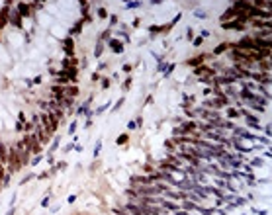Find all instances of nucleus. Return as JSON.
I'll return each mask as SVG.
<instances>
[{"instance_id": "obj_14", "label": "nucleus", "mask_w": 272, "mask_h": 215, "mask_svg": "<svg viewBox=\"0 0 272 215\" xmlns=\"http://www.w3.org/2000/svg\"><path fill=\"white\" fill-rule=\"evenodd\" d=\"M96 12H98V18H108V10H104V8H98Z\"/></svg>"}, {"instance_id": "obj_4", "label": "nucleus", "mask_w": 272, "mask_h": 215, "mask_svg": "<svg viewBox=\"0 0 272 215\" xmlns=\"http://www.w3.org/2000/svg\"><path fill=\"white\" fill-rule=\"evenodd\" d=\"M206 59H207V55H198V57L190 59V61H188V64H190V67H198V64H202V63L206 61Z\"/></svg>"}, {"instance_id": "obj_6", "label": "nucleus", "mask_w": 272, "mask_h": 215, "mask_svg": "<svg viewBox=\"0 0 272 215\" xmlns=\"http://www.w3.org/2000/svg\"><path fill=\"white\" fill-rule=\"evenodd\" d=\"M82 24H84V22H82V20H78L77 24H74L73 28H71V31H69V33H71V35H77V33H81V31H82Z\"/></svg>"}, {"instance_id": "obj_13", "label": "nucleus", "mask_w": 272, "mask_h": 215, "mask_svg": "<svg viewBox=\"0 0 272 215\" xmlns=\"http://www.w3.org/2000/svg\"><path fill=\"white\" fill-rule=\"evenodd\" d=\"M139 6H141V2H127V4H125V8H127V10H133V8H139Z\"/></svg>"}, {"instance_id": "obj_7", "label": "nucleus", "mask_w": 272, "mask_h": 215, "mask_svg": "<svg viewBox=\"0 0 272 215\" xmlns=\"http://www.w3.org/2000/svg\"><path fill=\"white\" fill-rule=\"evenodd\" d=\"M77 72H78V68H77V67H71V68L67 71V76L71 78L73 82H77Z\"/></svg>"}, {"instance_id": "obj_11", "label": "nucleus", "mask_w": 272, "mask_h": 215, "mask_svg": "<svg viewBox=\"0 0 272 215\" xmlns=\"http://www.w3.org/2000/svg\"><path fill=\"white\" fill-rule=\"evenodd\" d=\"M63 45H65V51H73V45H74L73 37H67V39L63 41Z\"/></svg>"}, {"instance_id": "obj_15", "label": "nucleus", "mask_w": 272, "mask_h": 215, "mask_svg": "<svg viewBox=\"0 0 272 215\" xmlns=\"http://www.w3.org/2000/svg\"><path fill=\"white\" fill-rule=\"evenodd\" d=\"M108 108H110V104H104V106H100V108H98V110H96V111H94V115H98V114H102V111H106V110H108Z\"/></svg>"}, {"instance_id": "obj_29", "label": "nucleus", "mask_w": 272, "mask_h": 215, "mask_svg": "<svg viewBox=\"0 0 272 215\" xmlns=\"http://www.w3.org/2000/svg\"><path fill=\"white\" fill-rule=\"evenodd\" d=\"M96 80H100V74H98V72L92 74V82H96Z\"/></svg>"}, {"instance_id": "obj_21", "label": "nucleus", "mask_w": 272, "mask_h": 215, "mask_svg": "<svg viewBox=\"0 0 272 215\" xmlns=\"http://www.w3.org/2000/svg\"><path fill=\"white\" fill-rule=\"evenodd\" d=\"M202 41H204V37H202V35H200V37H196V39H194V45H196V47L202 45Z\"/></svg>"}, {"instance_id": "obj_20", "label": "nucleus", "mask_w": 272, "mask_h": 215, "mask_svg": "<svg viewBox=\"0 0 272 215\" xmlns=\"http://www.w3.org/2000/svg\"><path fill=\"white\" fill-rule=\"evenodd\" d=\"M121 104H124V98H120L118 102H116V106L112 108V110H114V111H116V110H120V108H121Z\"/></svg>"}, {"instance_id": "obj_31", "label": "nucleus", "mask_w": 272, "mask_h": 215, "mask_svg": "<svg viewBox=\"0 0 272 215\" xmlns=\"http://www.w3.org/2000/svg\"><path fill=\"white\" fill-rule=\"evenodd\" d=\"M74 200H77V196H69L67 201H69V203H74Z\"/></svg>"}, {"instance_id": "obj_8", "label": "nucleus", "mask_w": 272, "mask_h": 215, "mask_svg": "<svg viewBox=\"0 0 272 215\" xmlns=\"http://www.w3.org/2000/svg\"><path fill=\"white\" fill-rule=\"evenodd\" d=\"M77 94H78V88H77V86L65 88V96H69V98H73V96H77Z\"/></svg>"}, {"instance_id": "obj_17", "label": "nucleus", "mask_w": 272, "mask_h": 215, "mask_svg": "<svg viewBox=\"0 0 272 215\" xmlns=\"http://www.w3.org/2000/svg\"><path fill=\"white\" fill-rule=\"evenodd\" d=\"M260 68H262V71H270V63L268 61H260Z\"/></svg>"}, {"instance_id": "obj_16", "label": "nucleus", "mask_w": 272, "mask_h": 215, "mask_svg": "<svg viewBox=\"0 0 272 215\" xmlns=\"http://www.w3.org/2000/svg\"><path fill=\"white\" fill-rule=\"evenodd\" d=\"M100 149H102V141L96 143V147H94V157H98V154H100Z\"/></svg>"}, {"instance_id": "obj_26", "label": "nucleus", "mask_w": 272, "mask_h": 215, "mask_svg": "<svg viewBox=\"0 0 272 215\" xmlns=\"http://www.w3.org/2000/svg\"><path fill=\"white\" fill-rule=\"evenodd\" d=\"M108 86H110V80L104 78V80H102V88H108Z\"/></svg>"}, {"instance_id": "obj_28", "label": "nucleus", "mask_w": 272, "mask_h": 215, "mask_svg": "<svg viewBox=\"0 0 272 215\" xmlns=\"http://www.w3.org/2000/svg\"><path fill=\"white\" fill-rule=\"evenodd\" d=\"M24 127H26V129H28V131H31V129H34L35 125H34V123H26V125H24Z\"/></svg>"}, {"instance_id": "obj_9", "label": "nucleus", "mask_w": 272, "mask_h": 215, "mask_svg": "<svg viewBox=\"0 0 272 215\" xmlns=\"http://www.w3.org/2000/svg\"><path fill=\"white\" fill-rule=\"evenodd\" d=\"M102 51H104V43H102V41H98V43H96V49H94V57L98 59L100 55H102Z\"/></svg>"}, {"instance_id": "obj_23", "label": "nucleus", "mask_w": 272, "mask_h": 215, "mask_svg": "<svg viewBox=\"0 0 272 215\" xmlns=\"http://www.w3.org/2000/svg\"><path fill=\"white\" fill-rule=\"evenodd\" d=\"M74 129H77V123H71V127H69V133H71V135L74 133Z\"/></svg>"}, {"instance_id": "obj_32", "label": "nucleus", "mask_w": 272, "mask_h": 215, "mask_svg": "<svg viewBox=\"0 0 272 215\" xmlns=\"http://www.w3.org/2000/svg\"><path fill=\"white\" fill-rule=\"evenodd\" d=\"M127 127H129V129H135V127H137V125H135V119L129 121V125H127Z\"/></svg>"}, {"instance_id": "obj_19", "label": "nucleus", "mask_w": 272, "mask_h": 215, "mask_svg": "<svg viewBox=\"0 0 272 215\" xmlns=\"http://www.w3.org/2000/svg\"><path fill=\"white\" fill-rule=\"evenodd\" d=\"M124 143H127V135H125V133H121L120 139H118V145H124Z\"/></svg>"}, {"instance_id": "obj_5", "label": "nucleus", "mask_w": 272, "mask_h": 215, "mask_svg": "<svg viewBox=\"0 0 272 215\" xmlns=\"http://www.w3.org/2000/svg\"><path fill=\"white\" fill-rule=\"evenodd\" d=\"M90 102H92V98H88L84 104L77 110V115H84V114H88V108H90Z\"/></svg>"}, {"instance_id": "obj_24", "label": "nucleus", "mask_w": 272, "mask_h": 215, "mask_svg": "<svg viewBox=\"0 0 272 215\" xmlns=\"http://www.w3.org/2000/svg\"><path fill=\"white\" fill-rule=\"evenodd\" d=\"M57 145H59V137H55V141H53V147H51V150H55V149H57Z\"/></svg>"}, {"instance_id": "obj_1", "label": "nucleus", "mask_w": 272, "mask_h": 215, "mask_svg": "<svg viewBox=\"0 0 272 215\" xmlns=\"http://www.w3.org/2000/svg\"><path fill=\"white\" fill-rule=\"evenodd\" d=\"M31 10H34V8H31V4H28V2H18V4H16V12L22 16V18H30Z\"/></svg>"}, {"instance_id": "obj_27", "label": "nucleus", "mask_w": 272, "mask_h": 215, "mask_svg": "<svg viewBox=\"0 0 272 215\" xmlns=\"http://www.w3.org/2000/svg\"><path fill=\"white\" fill-rule=\"evenodd\" d=\"M129 84H131V78H127L125 82H124V90H127V88H129Z\"/></svg>"}, {"instance_id": "obj_18", "label": "nucleus", "mask_w": 272, "mask_h": 215, "mask_svg": "<svg viewBox=\"0 0 272 215\" xmlns=\"http://www.w3.org/2000/svg\"><path fill=\"white\" fill-rule=\"evenodd\" d=\"M69 82V76H57V84H67Z\"/></svg>"}, {"instance_id": "obj_10", "label": "nucleus", "mask_w": 272, "mask_h": 215, "mask_svg": "<svg viewBox=\"0 0 272 215\" xmlns=\"http://www.w3.org/2000/svg\"><path fill=\"white\" fill-rule=\"evenodd\" d=\"M243 114H245V117H247L249 125H257V123H258V119H257V117H254V115H250L249 111H243Z\"/></svg>"}, {"instance_id": "obj_25", "label": "nucleus", "mask_w": 272, "mask_h": 215, "mask_svg": "<svg viewBox=\"0 0 272 215\" xmlns=\"http://www.w3.org/2000/svg\"><path fill=\"white\" fill-rule=\"evenodd\" d=\"M106 37H110V29H106L102 35H100V39H106Z\"/></svg>"}, {"instance_id": "obj_12", "label": "nucleus", "mask_w": 272, "mask_h": 215, "mask_svg": "<svg viewBox=\"0 0 272 215\" xmlns=\"http://www.w3.org/2000/svg\"><path fill=\"white\" fill-rule=\"evenodd\" d=\"M227 47H229L227 43H221V45H217V47H215V51H213V53H215V55H219V53H223V51L227 49Z\"/></svg>"}, {"instance_id": "obj_33", "label": "nucleus", "mask_w": 272, "mask_h": 215, "mask_svg": "<svg viewBox=\"0 0 272 215\" xmlns=\"http://www.w3.org/2000/svg\"><path fill=\"white\" fill-rule=\"evenodd\" d=\"M2 178H4V170H2V166H0V182H2Z\"/></svg>"}, {"instance_id": "obj_30", "label": "nucleus", "mask_w": 272, "mask_h": 215, "mask_svg": "<svg viewBox=\"0 0 272 215\" xmlns=\"http://www.w3.org/2000/svg\"><path fill=\"white\" fill-rule=\"evenodd\" d=\"M110 24H112V25L118 24V18H116V16H112V18H110Z\"/></svg>"}, {"instance_id": "obj_2", "label": "nucleus", "mask_w": 272, "mask_h": 215, "mask_svg": "<svg viewBox=\"0 0 272 215\" xmlns=\"http://www.w3.org/2000/svg\"><path fill=\"white\" fill-rule=\"evenodd\" d=\"M8 24H12V25H16V28H20V29L24 28V24H22V16H20L18 12H16V8H14V10H10Z\"/></svg>"}, {"instance_id": "obj_3", "label": "nucleus", "mask_w": 272, "mask_h": 215, "mask_svg": "<svg viewBox=\"0 0 272 215\" xmlns=\"http://www.w3.org/2000/svg\"><path fill=\"white\" fill-rule=\"evenodd\" d=\"M110 49L114 53H124V43L118 39H110Z\"/></svg>"}, {"instance_id": "obj_22", "label": "nucleus", "mask_w": 272, "mask_h": 215, "mask_svg": "<svg viewBox=\"0 0 272 215\" xmlns=\"http://www.w3.org/2000/svg\"><path fill=\"white\" fill-rule=\"evenodd\" d=\"M39 160H41V154H37V157H35L34 160H31V166H35L37 162H39Z\"/></svg>"}]
</instances>
